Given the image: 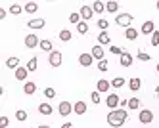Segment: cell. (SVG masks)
I'll use <instances>...</instances> for the list:
<instances>
[{"instance_id":"cell-47","label":"cell","mask_w":159,"mask_h":128,"mask_svg":"<svg viewBox=\"0 0 159 128\" xmlns=\"http://www.w3.org/2000/svg\"><path fill=\"white\" fill-rule=\"evenodd\" d=\"M157 73H159V63H157Z\"/></svg>"},{"instance_id":"cell-3","label":"cell","mask_w":159,"mask_h":128,"mask_svg":"<svg viewBox=\"0 0 159 128\" xmlns=\"http://www.w3.org/2000/svg\"><path fill=\"white\" fill-rule=\"evenodd\" d=\"M50 65L52 67H60L61 65V52H58V50H54V52H50Z\"/></svg>"},{"instance_id":"cell-42","label":"cell","mask_w":159,"mask_h":128,"mask_svg":"<svg viewBox=\"0 0 159 128\" xmlns=\"http://www.w3.org/2000/svg\"><path fill=\"white\" fill-rule=\"evenodd\" d=\"M8 122H10V121H8V117H2V119H0V128H6V126H8Z\"/></svg>"},{"instance_id":"cell-48","label":"cell","mask_w":159,"mask_h":128,"mask_svg":"<svg viewBox=\"0 0 159 128\" xmlns=\"http://www.w3.org/2000/svg\"><path fill=\"white\" fill-rule=\"evenodd\" d=\"M157 10H159V2H157Z\"/></svg>"},{"instance_id":"cell-35","label":"cell","mask_w":159,"mask_h":128,"mask_svg":"<svg viewBox=\"0 0 159 128\" xmlns=\"http://www.w3.org/2000/svg\"><path fill=\"white\" fill-rule=\"evenodd\" d=\"M69 21L79 25V23H81V14H71V15H69Z\"/></svg>"},{"instance_id":"cell-40","label":"cell","mask_w":159,"mask_h":128,"mask_svg":"<svg viewBox=\"0 0 159 128\" xmlns=\"http://www.w3.org/2000/svg\"><path fill=\"white\" fill-rule=\"evenodd\" d=\"M107 25H109V23H107L106 19H100V21H98V27H100L102 31H106V29H107Z\"/></svg>"},{"instance_id":"cell-17","label":"cell","mask_w":159,"mask_h":128,"mask_svg":"<svg viewBox=\"0 0 159 128\" xmlns=\"http://www.w3.org/2000/svg\"><path fill=\"white\" fill-rule=\"evenodd\" d=\"M129 86H130V90H134V92H136V90H140V86H142V80L134 77V78H130V80H129Z\"/></svg>"},{"instance_id":"cell-45","label":"cell","mask_w":159,"mask_h":128,"mask_svg":"<svg viewBox=\"0 0 159 128\" xmlns=\"http://www.w3.org/2000/svg\"><path fill=\"white\" fill-rule=\"evenodd\" d=\"M39 128H50V126H46V124H40V126H39Z\"/></svg>"},{"instance_id":"cell-13","label":"cell","mask_w":159,"mask_h":128,"mask_svg":"<svg viewBox=\"0 0 159 128\" xmlns=\"http://www.w3.org/2000/svg\"><path fill=\"white\" fill-rule=\"evenodd\" d=\"M92 14H94V10L90 8V6H83L81 8V17L83 19H90V17H92Z\"/></svg>"},{"instance_id":"cell-30","label":"cell","mask_w":159,"mask_h":128,"mask_svg":"<svg viewBox=\"0 0 159 128\" xmlns=\"http://www.w3.org/2000/svg\"><path fill=\"white\" fill-rule=\"evenodd\" d=\"M107 69H109V63H107L106 60H102V61L98 63V71H102V73H106Z\"/></svg>"},{"instance_id":"cell-29","label":"cell","mask_w":159,"mask_h":128,"mask_svg":"<svg viewBox=\"0 0 159 128\" xmlns=\"http://www.w3.org/2000/svg\"><path fill=\"white\" fill-rule=\"evenodd\" d=\"M60 38H61L63 42H67V40H71V31H67V29H63V31L60 33Z\"/></svg>"},{"instance_id":"cell-26","label":"cell","mask_w":159,"mask_h":128,"mask_svg":"<svg viewBox=\"0 0 159 128\" xmlns=\"http://www.w3.org/2000/svg\"><path fill=\"white\" fill-rule=\"evenodd\" d=\"M92 10L96 11V14H102V11L106 10V4H104V2H94V4H92Z\"/></svg>"},{"instance_id":"cell-44","label":"cell","mask_w":159,"mask_h":128,"mask_svg":"<svg viewBox=\"0 0 159 128\" xmlns=\"http://www.w3.org/2000/svg\"><path fill=\"white\" fill-rule=\"evenodd\" d=\"M61 128H71V122H65V124H63Z\"/></svg>"},{"instance_id":"cell-4","label":"cell","mask_w":159,"mask_h":128,"mask_svg":"<svg viewBox=\"0 0 159 128\" xmlns=\"http://www.w3.org/2000/svg\"><path fill=\"white\" fill-rule=\"evenodd\" d=\"M138 119H140L142 124H150V122L153 121V113H152L150 109H142V113H140V117H138Z\"/></svg>"},{"instance_id":"cell-36","label":"cell","mask_w":159,"mask_h":128,"mask_svg":"<svg viewBox=\"0 0 159 128\" xmlns=\"http://www.w3.org/2000/svg\"><path fill=\"white\" fill-rule=\"evenodd\" d=\"M138 60H142V61H150V54H146V52H138Z\"/></svg>"},{"instance_id":"cell-7","label":"cell","mask_w":159,"mask_h":128,"mask_svg":"<svg viewBox=\"0 0 159 128\" xmlns=\"http://www.w3.org/2000/svg\"><path fill=\"white\" fill-rule=\"evenodd\" d=\"M58 109H60V115H63V117H67V115H69V113L73 111V105H71L69 101H61Z\"/></svg>"},{"instance_id":"cell-22","label":"cell","mask_w":159,"mask_h":128,"mask_svg":"<svg viewBox=\"0 0 159 128\" xmlns=\"http://www.w3.org/2000/svg\"><path fill=\"white\" fill-rule=\"evenodd\" d=\"M6 65H8L10 69H17V67H19V60H17V57H8V60H6Z\"/></svg>"},{"instance_id":"cell-46","label":"cell","mask_w":159,"mask_h":128,"mask_svg":"<svg viewBox=\"0 0 159 128\" xmlns=\"http://www.w3.org/2000/svg\"><path fill=\"white\" fill-rule=\"evenodd\" d=\"M157 98H159V86H157Z\"/></svg>"},{"instance_id":"cell-8","label":"cell","mask_w":159,"mask_h":128,"mask_svg":"<svg viewBox=\"0 0 159 128\" xmlns=\"http://www.w3.org/2000/svg\"><path fill=\"white\" fill-rule=\"evenodd\" d=\"M92 54H81V57H79V63H81L83 67H90L92 65Z\"/></svg>"},{"instance_id":"cell-33","label":"cell","mask_w":159,"mask_h":128,"mask_svg":"<svg viewBox=\"0 0 159 128\" xmlns=\"http://www.w3.org/2000/svg\"><path fill=\"white\" fill-rule=\"evenodd\" d=\"M16 119H17V121H27V113H25L23 109L16 111Z\"/></svg>"},{"instance_id":"cell-34","label":"cell","mask_w":159,"mask_h":128,"mask_svg":"<svg viewBox=\"0 0 159 128\" xmlns=\"http://www.w3.org/2000/svg\"><path fill=\"white\" fill-rule=\"evenodd\" d=\"M117 8H119L117 2H107V4H106V10H107V11H117Z\"/></svg>"},{"instance_id":"cell-31","label":"cell","mask_w":159,"mask_h":128,"mask_svg":"<svg viewBox=\"0 0 159 128\" xmlns=\"http://www.w3.org/2000/svg\"><path fill=\"white\" fill-rule=\"evenodd\" d=\"M21 10H23V8H21L19 4H12V6H10V14L17 15V14H21Z\"/></svg>"},{"instance_id":"cell-5","label":"cell","mask_w":159,"mask_h":128,"mask_svg":"<svg viewBox=\"0 0 159 128\" xmlns=\"http://www.w3.org/2000/svg\"><path fill=\"white\" fill-rule=\"evenodd\" d=\"M25 46L27 48H35V46H40V40L37 34H27L25 37Z\"/></svg>"},{"instance_id":"cell-37","label":"cell","mask_w":159,"mask_h":128,"mask_svg":"<svg viewBox=\"0 0 159 128\" xmlns=\"http://www.w3.org/2000/svg\"><path fill=\"white\" fill-rule=\"evenodd\" d=\"M157 44H159V31H155L152 34V46H157Z\"/></svg>"},{"instance_id":"cell-14","label":"cell","mask_w":159,"mask_h":128,"mask_svg":"<svg viewBox=\"0 0 159 128\" xmlns=\"http://www.w3.org/2000/svg\"><path fill=\"white\" fill-rule=\"evenodd\" d=\"M109 86H111V82H107L106 78H102V80H98V92H107L109 90Z\"/></svg>"},{"instance_id":"cell-27","label":"cell","mask_w":159,"mask_h":128,"mask_svg":"<svg viewBox=\"0 0 159 128\" xmlns=\"http://www.w3.org/2000/svg\"><path fill=\"white\" fill-rule=\"evenodd\" d=\"M140 107V99L138 98H130L129 99V109H138Z\"/></svg>"},{"instance_id":"cell-1","label":"cell","mask_w":159,"mask_h":128,"mask_svg":"<svg viewBox=\"0 0 159 128\" xmlns=\"http://www.w3.org/2000/svg\"><path fill=\"white\" fill-rule=\"evenodd\" d=\"M127 119H129V115H127L125 109H113L107 115V124L113 126V128H119V126H123L125 122H127Z\"/></svg>"},{"instance_id":"cell-41","label":"cell","mask_w":159,"mask_h":128,"mask_svg":"<svg viewBox=\"0 0 159 128\" xmlns=\"http://www.w3.org/2000/svg\"><path fill=\"white\" fill-rule=\"evenodd\" d=\"M90 98H92V101L94 103H100V92L96 90V92H92V96H90Z\"/></svg>"},{"instance_id":"cell-28","label":"cell","mask_w":159,"mask_h":128,"mask_svg":"<svg viewBox=\"0 0 159 128\" xmlns=\"http://www.w3.org/2000/svg\"><path fill=\"white\" fill-rule=\"evenodd\" d=\"M123 84H127V82H125V78H121V77H117V78L111 80V86H115V88H121Z\"/></svg>"},{"instance_id":"cell-6","label":"cell","mask_w":159,"mask_h":128,"mask_svg":"<svg viewBox=\"0 0 159 128\" xmlns=\"http://www.w3.org/2000/svg\"><path fill=\"white\" fill-rule=\"evenodd\" d=\"M106 103H107V107H109V109H115L119 103H121V99H119V96H117V94H109V96H107V99H106Z\"/></svg>"},{"instance_id":"cell-20","label":"cell","mask_w":159,"mask_h":128,"mask_svg":"<svg viewBox=\"0 0 159 128\" xmlns=\"http://www.w3.org/2000/svg\"><path fill=\"white\" fill-rule=\"evenodd\" d=\"M136 37H138V31L132 29V27H129V29H127V33H125V38H129V40H134Z\"/></svg>"},{"instance_id":"cell-32","label":"cell","mask_w":159,"mask_h":128,"mask_svg":"<svg viewBox=\"0 0 159 128\" xmlns=\"http://www.w3.org/2000/svg\"><path fill=\"white\" fill-rule=\"evenodd\" d=\"M77 31L79 33H81V34H84V33H88V23H79V25H77Z\"/></svg>"},{"instance_id":"cell-12","label":"cell","mask_w":159,"mask_h":128,"mask_svg":"<svg viewBox=\"0 0 159 128\" xmlns=\"http://www.w3.org/2000/svg\"><path fill=\"white\" fill-rule=\"evenodd\" d=\"M73 111H75L77 115H84V113H86V103H84V101H77L75 105H73Z\"/></svg>"},{"instance_id":"cell-39","label":"cell","mask_w":159,"mask_h":128,"mask_svg":"<svg viewBox=\"0 0 159 128\" xmlns=\"http://www.w3.org/2000/svg\"><path fill=\"white\" fill-rule=\"evenodd\" d=\"M111 54H117L119 57L125 54V50H121V48H117V46H111Z\"/></svg>"},{"instance_id":"cell-9","label":"cell","mask_w":159,"mask_h":128,"mask_svg":"<svg viewBox=\"0 0 159 128\" xmlns=\"http://www.w3.org/2000/svg\"><path fill=\"white\" fill-rule=\"evenodd\" d=\"M119 63H121L123 67H130V65H132V55L125 52V54H123V55L119 57Z\"/></svg>"},{"instance_id":"cell-11","label":"cell","mask_w":159,"mask_h":128,"mask_svg":"<svg viewBox=\"0 0 159 128\" xmlns=\"http://www.w3.org/2000/svg\"><path fill=\"white\" fill-rule=\"evenodd\" d=\"M27 75H29L27 67H17V69H16V78H17V80H25Z\"/></svg>"},{"instance_id":"cell-38","label":"cell","mask_w":159,"mask_h":128,"mask_svg":"<svg viewBox=\"0 0 159 128\" xmlns=\"http://www.w3.org/2000/svg\"><path fill=\"white\" fill-rule=\"evenodd\" d=\"M44 96H46V98H54L56 96V90L54 88H46V90H44Z\"/></svg>"},{"instance_id":"cell-21","label":"cell","mask_w":159,"mask_h":128,"mask_svg":"<svg viewBox=\"0 0 159 128\" xmlns=\"http://www.w3.org/2000/svg\"><path fill=\"white\" fill-rule=\"evenodd\" d=\"M109 40H111V38H109L107 31H102V33H100V37H98V42H100V44H109Z\"/></svg>"},{"instance_id":"cell-10","label":"cell","mask_w":159,"mask_h":128,"mask_svg":"<svg viewBox=\"0 0 159 128\" xmlns=\"http://www.w3.org/2000/svg\"><path fill=\"white\" fill-rule=\"evenodd\" d=\"M155 27H153V21H146L142 25V34H153Z\"/></svg>"},{"instance_id":"cell-23","label":"cell","mask_w":159,"mask_h":128,"mask_svg":"<svg viewBox=\"0 0 159 128\" xmlns=\"http://www.w3.org/2000/svg\"><path fill=\"white\" fill-rule=\"evenodd\" d=\"M40 48H42L44 52H54V50H52V42H50V40H46V38L40 40Z\"/></svg>"},{"instance_id":"cell-16","label":"cell","mask_w":159,"mask_h":128,"mask_svg":"<svg viewBox=\"0 0 159 128\" xmlns=\"http://www.w3.org/2000/svg\"><path fill=\"white\" fill-rule=\"evenodd\" d=\"M92 57H96V60H104V50H102V46H94L92 48Z\"/></svg>"},{"instance_id":"cell-2","label":"cell","mask_w":159,"mask_h":128,"mask_svg":"<svg viewBox=\"0 0 159 128\" xmlns=\"http://www.w3.org/2000/svg\"><path fill=\"white\" fill-rule=\"evenodd\" d=\"M115 23L117 25H121V27H130V23H132V15L130 14H121V15H117V19H115Z\"/></svg>"},{"instance_id":"cell-43","label":"cell","mask_w":159,"mask_h":128,"mask_svg":"<svg viewBox=\"0 0 159 128\" xmlns=\"http://www.w3.org/2000/svg\"><path fill=\"white\" fill-rule=\"evenodd\" d=\"M119 105H121V107H127V105H129V101H127V99H121Z\"/></svg>"},{"instance_id":"cell-25","label":"cell","mask_w":159,"mask_h":128,"mask_svg":"<svg viewBox=\"0 0 159 128\" xmlns=\"http://www.w3.org/2000/svg\"><path fill=\"white\" fill-rule=\"evenodd\" d=\"M37 10H39L37 2H27V4H25V11H29V14H35Z\"/></svg>"},{"instance_id":"cell-19","label":"cell","mask_w":159,"mask_h":128,"mask_svg":"<svg viewBox=\"0 0 159 128\" xmlns=\"http://www.w3.org/2000/svg\"><path fill=\"white\" fill-rule=\"evenodd\" d=\"M39 111H40L42 115H52V105H50V103H40V105H39Z\"/></svg>"},{"instance_id":"cell-15","label":"cell","mask_w":159,"mask_h":128,"mask_svg":"<svg viewBox=\"0 0 159 128\" xmlns=\"http://www.w3.org/2000/svg\"><path fill=\"white\" fill-rule=\"evenodd\" d=\"M27 25H29L31 29H42V27H44V19H31Z\"/></svg>"},{"instance_id":"cell-24","label":"cell","mask_w":159,"mask_h":128,"mask_svg":"<svg viewBox=\"0 0 159 128\" xmlns=\"http://www.w3.org/2000/svg\"><path fill=\"white\" fill-rule=\"evenodd\" d=\"M37 65H39L37 57H31V60H29V63H27V71H37Z\"/></svg>"},{"instance_id":"cell-18","label":"cell","mask_w":159,"mask_h":128,"mask_svg":"<svg viewBox=\"0 0 159 128\" xmlns=\"http://www.w3.org/2000/svg\"><path fill=\"white\" fill-rule=\"evenodd\" d=\"M23 92H25V94H35V92H37V84L35 82H27L25 86H23Z\"/></svg>"}]
</instances>
